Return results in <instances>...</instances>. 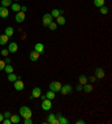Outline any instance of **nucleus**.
<instances>
[{
    "mask_svg": "<svg viewBox=\"0 0 112 124\" xmlns=\"http://www.w3.org/2000/svg\"><path fill=\"white\" fill-rule=\"evenodd\" d=\"M19 114H20V116H23L24 118H30L33 115L32 110H30L28 106H25V105L19 108Z\"/></svg>",
    "mask_w": 112,
    "mask_h": 124,
    "instance_id": "1",
    "label": "nucleus"
},
{
    "mask_svg": "<svg viewBox=\"0 0 112 124\" xmlns=\"http://www.w3.org/2000/svg\"><path fill=\"white\" fill-rule=\"evenodd\" d=\"M56 117L58 118L60 124H69V120H67V118H65L64 116H62V114H60V113H58L57 115H56Z\"/></svg>",
    "mask_w": 112,
    "mask_h": 124,
    "instance_id": "14",
    "label": "nucleus"
},
{
    "mask_svg": "<svg viewBox=\"0 0 112 124\" xmlns=\"http://www.w3.org/2000/svg\"><path fill=\"white\" fill-rule=\"evenodd\" d=\"M52 124H60V122H58V118H57V117L55 118L54 121H53V122H52Z\"/></svg>",
    "mask_w": 112,
    "mask_h": 124,
    "instance_id": "40",
    "label": "nucleus"
},
{
    "mask_svg": "<svg viewBox=\"0 0 112 124\" xmlns=\"http://www.w3.org/2000/svg\"><path fill=\"white\" fill-rule=\"evenodd\" d=\"M55 118H56V115H55V114H49L48 115V117H47V121H46V123H49V124H52V122L54 121Z\"/></svg>",
    "mask_w": 112,
    "mask_h": 124,
    "instance_id": "27",
    "label": "nucleus"
},
{
    "mask_svg": "<svg viewBox=\"0 0 112 124\" xmlns=\"http://www.w3.org/2000/svg\"><path fill=\"white\" fill-rule=\"evenodd\" d=\"M1 5L2 7H8L12 5V0H1Z\"/></svg>",
    "mask_w": 112,
    "mask_h": 124,
    "instance_id": "26",
    "label": "nucleus"
},
{
    "mask_svg": "<svg viewBox=\"0 0 112 124\" xmlns=\"http://www.w3.org/2000/svg\"><path fill=\"white\" fill-rule=\"evenodd\" d=\"M14 87L16 91H23L24 87H25V84H24L23 81H15L14 82Z\"/></svg>",
    "mask_w": 112,
    "mask_h": 124,
    "instance_id": "6",
    "label": "nucleus"
},
{
    "mask_svg": "<svg viewBox=\"0 0 112 124\" xmlns=\"http://www.w3.org/2000/svg\"><path fill=\"white\" fill-rule=\"evenodd\" d=\"M5 63H7V64H9V63H10V58H8V57H7V58H6V61H5Z\"/></svg>",
    "mask_w": 112,
    "mask_h": 124,
    "instance_id": "42",
    "label": "nucleus"
},
{
    "mask_svg": "<svg viewBox=\"0 0 112 124\" xmlns=\"http://www.w3.org/2000/svg\"><path fill=\"white\" fill-rule=\"evenodd\" d=\"M9 118H10L11 123H19L20 122V116H18V115H11Z\"/></svg>",
    "mask_w": 112,
    "mask_h": 124,
    "instance_id": "21",
    "label": "nucleus"
},
{
    "mask_svg": "<svg viewBox=\"0 0 112 124\" xmlns=\"http://www.w3.org/2000/svg\"><path fill=\"white\" fill-rule=\"evenodd\" d=\"M34 50H36L37 53H39V54H43L44 50H45V47H44V45L42 43H37L36 45H35V49Z\"/></svg>",
    "mask_w": 112,
    "mask_h": 124,
    "instance_id": "12",
    "label": "nucleus"
},
{
    "mask_svg": "<svg viewBox=\"0 0 112 124\" xmlns=\"http://www.w3.org/2000/svg\"><path fill=\"white\" fill-rule=\"evenodd\" d=\"M60 87H62V85H60V83L57 81L52 82V83L49 84V90L53 91V92H60Z\"/></svg>",
    "mask_w": 112,
    "mask_h": 124,
    "instance_id": "3",
    "label": "nucleus"
},
{
    "mask_svg": "<svg viewBox=\"0 0 112 124\" xmlns=\"http://www.w3.org/2000/svg\"><path fill=\"white\" fill-rule=\"evenodd\" d=\"M8 81H10V82L17 81V76L15 75V74H12V73H10V74L8 75Z\"/></svg>",
    "mask_w": 112,
    "mask_h": 124,
    "instance_id": "29",
    "label": "nucleus"
},
{
    "mask_svg": "<svg viewBox=\"0 0 112 124\" xmlns=\"http://www.w3.org/2000/svg\"><path fill=\"white\" fill-rule=\"evenodd\" d=\"M9 16V11L7 7H0V17L1 18H7Z\"/></svg>",
    "mask_w": 112,
    "mask_h": 124,
    "instance_id": "11",
    "label": "nucleus"
},
{
    "mask_svg": "<svg viewBox=\"0 0 112 124\" xmlns=\"http://www.w3.org/2000/svg\"><path fill=\"white\" fill-rule=\"evenodd\" d=\"M8 53H9L8 49H2V50H1V55L5 56V57H7V56H8Z\"/></svg>",
    "mask_w": 112,
    "mask_h": 124,
    "instance_id": "33",
    "label": "nucleus"
},
{
    "mask_svg": "<svg viewBox=\"0 0 112 124\" xmlns=\"http://www.w3.org/2000/svg\"><path fill=\"white\" fill-rule=\"evenodd\" d=\"M32 95L34 96V98H38L42 95V90L39 87H34V90L32 91Z\"/></svg>",
    "mask_w": 112,
    "mask_h": 124,
    "instance_id": "10",
    "label": "nucleus"
},
{
    "mask_svg": "<svg viewBox=\"0 0 112 124\" xmlns=\"http://www.w3.org/2000/svg\"><path fill=\"white\" fill-rule=\"evenodd\" d=\"M49 28V30H56V29H57V23H51L48 25V26H47Z\"/></svg>",
    "mask_w": 112,
    "mask_h": 124,
    "instance_id": "28",
    "label": "nucleus"
},
{
    "mask_svg": "<svg viewBox=\"0 0 112 124\" xmlns=\"http://www.w3.org/2000/svg\"><path fill=\"white\" fill-rule=\"evenodd\" d=\"M76 91H78V92H81V91H83V85L78 84V86H76Z\"/></svg>",
    "mask_w": 112,
    "mask_h": 124,
    "instance_id": "35",
    "label": "nucleus"
},
{
    "mask_svg": "<svg viewBox=\"0 0 112 124\" xmlns=\"http://www.w3.org/2000/svg\"><path fill=\"white\" fill-rule=\"evenodd\" d=\"M5 72L6 73H8V74H10V73H12L14 72V67L11 66V65H10V64H7L6 66H5Z\"/></svg>",
    "mask_w": 112,
    "mask_h": 124,
    "instance_id": "24",
    "label": "nucleus"
},
{
    "mask_svg": "<svg viewBox=\"0 0 112 124\" xmlns=\"http://www.w3.org/2000/svg\"><path fill=\"white\" fill-rule=\"evenodd\" d=\"M42 108L44 111H49L52 108V100H48V98H45L42 101Z\"/></svg>",
    "mask_w": 112,
    "mask_h": 124,
    "instance_id": "2",
    "label": "nucleus"
},
{
    "mask_svg": "<svg viewBox=\"0 0 112 124\" xmlns=\"http://www.w3.org/2000/svg\"><path fill=\"white\" fill-rule=\"evenodd\" d=\"M8 50L10 53H16L18 50V45L17 43H10L8 46Z\"/></svg>",
    "mask_w": 112,
    "mask_h": 124,
    "instance_id": "13",
    "label": "nucleus"
},
{
    "mask_svg": "<svg viewBox=\"0 0 112 124\" xmlns=\"http://www.w3.org/2000/svg\"><path fill=\"white\" fill-rule=\"evenodd\" d=\"M2 123L3 124H12L11 123V121H10V118H8V117H5L2 120Z\"/></svg>",
    "mask_w": 112,
    "mask_h": 124,
    "instance_id": "31",
    "label": "nucleus"
},
{
    "mask_svg": "<svg viewBox=\"0 0 112 124\" xmlns=\"http://www.w3.org/2000/svg\"><path fill=\"white\" fill-rule=\"evenodd\" d=\"M64 12V10H62V9H54V10H53L52 11V14H51V16H52L53 18H57L58 16H60V15H62Z\"/></svg>",
    "mask_w": 112,
    "mask_h": 124,
    "instance_id": "15",
    "label": "nucleus"
},
{
    "mask_svg": "<svg viewBox=\"0 0 112 124\" xmlns=\"http://www.w3.org/2000/svg\"><path fill=\"white\" fill-rule=\"evenodd\" d=\"M56 21H57V25H60V26H63V25H65L66 20H65V18L62 16V15H60L57 18H56Z\"/></svg>",
    "mask_w": 112,
    "mask_h": 124,
    "instance_id": "19",
    "label": "nucleus"
},
{
    "mask_svg": "<svg viewBox=\"0 0 112 124\" xmlns=\"http://www.w3.org/2000/svg\"><path fill=\"white\" fill-rule=\"evenodd\" d=\"M75 123H76V124H84V123H85V121H83V120H78Z\"/></svg>",
    "mask_w": 112,
    "mask_h": 124,
    "instance_id": "38",
    "label": "nucleus"
},
{
    "mask_svg": "<svg viewBox=\"0 0 112 124\" xmlns=\"http://www.w3.org/2000/svg\"><path fill=\"white\" fill-rule=\"evenodd\" d=\"M86 83H87V77L85 75H80V77H78V84L85 85Z\"/></svg>",
    "mask_w": 112,
    "mask_h": 124,
    "instance_id": "18",
    "label": "nucleus"
},
{
    "mask_svg": "<svg viewBox=\"0 0 112 124\" xmlns=\"http://www.w3.org/2000/svg\"><path fill=\"white\" fill-rule=\"evenodd\" d=\"M5 66H6V63H5V61H0V70H2V69L5 68Z\"/></svg>",
    "mask_w": 112,
    "mask_h": 124,
    "instance_id": "34",
    "label": "nucleus"
},
{
    "mask_svg": "<svg viewBox=\"0 0 112 124\" xmlns=\"http://www.w3.org/2000/svg\"><path fill=\"white\" fill-rule=\"evenodd\" d=\"M3 116H5V117H10V116H11V113L9 112V111H6V112H5V114H3Z\"/></svg>",
    "mask_w": 112,
    "mask_h": 124,
    "instance_id": "36",
    "label": "nucleus"
},
{
    "mask_svg": "<svg viewBox=\"0 0 112 124\" xmlns=\"http://www.w3.org/2000/svg\"><path fill=\"white\" fill-rule=\"evenodd\" d=\"M93 90H94V88H93V86H92V85H90V84L86 83L85 85H83V91L85 93H91Z\"/></svg>",
    "mask_w": 112,
    "mask_h": 124,
    "instance_id": "17",
    "label": "nucleus"
},
{
    "mask_svg": "<svg viewBox=\"0 0 112 124\" xmlns=\"http://www.w3.org/2000/svg\"><path fill=\"white\" fill-rule=\"evenodd\" d=\"M24 123L25 124H33V120L30 118H24Z\"/></svg>",
    "mask_w": 112,
    "mask_h": 124,
    "instance_id": "32",
    "label": "nucleus"
},
{
    "mask_svg": "<svg viewBox=\"0 0 112 124\" xmlns=\"http://www.w3.org/2000/svg\"><path fill=\"white\" fill-rule=\"evenodd\" d=\"M104 75H105V73H104L103 68H101V67H98V68L95 69V77L101 79V78H103Z\"/></svg>",
    "mask_w": 112,
    "mask_h": 124,
    "instance_id": "7",
    "label": "nucleus"
},
{
    "mask_svg": "<svg viewBox=\"0 0 112 124\" xmlns=\"http://www.w3.org/2000/svg\"><path fill=\"white\" fill-rule=\"evenodd\" d=\"M5 118V116H3V114H0V122H2V120Z\"/></svg>",
    "mask_w": 112,
    "mask_h": 124,
    "instance_id": "41",
    "label": "nucleus"
},
{
    "mask_svg": "<svg viewBox=\"0 0 112 124\" xmlns=\"http://www.w3.org/2000/svg\"><path fill=\"white\" fill-rule=\"evenodd\" d=\"M26 10H27V7L26 6H23L21 8H20V11H23V12H26Z\"/></svg>",
    "mask_w": 112,
    "mask_h": 124,
    "instance_id": "39",
    "label": "nucleus"
},
{
    "mask_svg": "<svg viewBox=\"0 0 112 124\" xmlns=\"http://www.w3.org/2000/svg\"><path fill=\"white\" fill-rule=\"evenodd\" d=\"M73 88L71 85H69V84H66V85H63V86L60 87V94H63V95H66V94H69V93H72Z\"/></svg>",
    "mask_w": 112,
    "mask_h": 124,
    "instance_id": "4",
    "label": "nucleus"
},
{
    "mask_svg": "<svg viewBox=\"0 0 112 124\" xmlns=\"http://www.w3.org/2000/svg\"><path fill=\"white\" fill-rule=\"evenodd\" d=\"M52 21H53V17L51 16V14H45L43 16V25L44 26L47 27Z\"/></svg>",
    "mask_w": 112,
    "mask_h": 124,
    "instance_id": "5",
    "label": "nucleus"
},
{
    "mask_svg": "<svg viewBox=\"0 0 112 124\" xmlns=\"http://www.w3.org/2000/svg\"><path fill=\"white\" fill-rule=\"evenodd\" d=\"M100 12H101L102 15H106L108 12H109V9L106 8V7L102 6V7H100Z\"/></svg>",
    "mask_w": 112,
    "mask_h": 124,
    "instance_id": "30",
    "label": "nucleus"
},
{
    "mask_svg": "<svg viewBox=\"0 0 112 124\" xmlns=\"http://www.w3.org/2000/svg\"><path fill=\"white\" fill-rule=\"evenodd\" d=\"M14 31H15V30H14V28H12V27H7L6 30H5V35H7V36L10 38L12 35H14Z\"/></svg>",
    "mask_w": 112,
    "mask_h": 124,
    "instance_id": "20",
    "label": "nucleus"
},
{
    "mask_svg": "<svg viewBox=\"0 0 112 124\" xmlns=\"http://www.w3.org/2000/svg\"><path fill=\"white\" fill-rule=\"evenodd\" d=\"M39 53H37L36 50H33L30 54H29V59L32 62H37L38 61V58H39Z\"/></svg>",
    "mask_w": 112,
    "mask_h": 124,
    "instance_id": "9",
    "label": "nucleus"
},
{
    "mask_svg": "<svg viewBox=\"0 0 112 124\" xmlns=\"http://www.w3.org/2000/svg\"><path fill=\"white\" fill-rule=\"evenodd\" d=\"M25 18H26V16H25V12H23V11H18L17 15H16V21L17 23L25 21Z\"/></svg>",
    "mask_w": 112,
    "mask_h": 124,
    "instance_id": "8",
    "label": "nucleus"
},
{
    "mask_svg": "<svg viewBox=\"0 0 112 124\" xmlns=\"http://www.w3.org/2000/svg\"><path fill=\"white\" fill-rule=\"evenodd\" d=\"M104 2H105L104 0H94V1H93L94 6L95 7H99V8H100V7H102V6H104Z\"/></svg>",
    "mask_w": 112,
    "mask_h": 124,
    "instance_id": "23",
    "label": "nucleus"
},
{
    "mask_svg": "<svg viewBox=\"0 0 112 124\" xmlns=\"http://www.w3.org/2000/svg\"><path fill=\"white\" fill-rule=\"evenodd\" d=\"M20 8H21V6H20V5H18L17 2H16V3H12V5H11V9L14 10L15 12L20 11Z\"/></svg>",
    "mask_w": 112,
    "mask_h": 124,
    "instance_id": "25",
    "label": "nucleus"
},
{
    "mask_svg": "<svg viewBox=\"0 0 112 124\" xmlns=\"http://www.w3.org/2000/svg\"><path fill=\"white\" fill-rule=\"evenodd\" d=\"M15 1H19V0H15Z\"/></svg>",
    "mask_w": 112,
    "mask_h": 124,
    "instance_id": "43",
    "label": "nucleus"
},
{
    "mask_svg": "<svg viewBox=\"0 0 112 124\" xmlns=\"http://www.w3.org/2000/svg\"><path fill=\"white\" fill-rule=\"evenodd\" d=\"M89 81L91 82V83H94V82H96V77H95V76H91V77L89 78Z\"/></svg>",
    "mask_w": 112,
    "mask_h": 124,
    "instance_id": "37",
    "label": "nucleus"
},
{
    "mask_svg": "<svg viewBox=\"0 0 112 124\" xmlns=\"http://www.w3.org/2000/svg\"><path fill=\"white\" fill-rule=\"evenodd\" d=\"M9 40V37L7 35H0V45H6L7 41Z\"/></svg>",
    "mask_w": 112,
    "mask_h": 124,
    "instance_id": "16",
    "label": "nucleus"
},
{
    "mask_svg": "<svg viewBox=\"0 0 112 124\" xmlns=\"http://www.w3.org/2000/svg\"><path fill=\"white\" fill-rule=\"evenodd\" d=\"M46 98H48V100H54L55 98V92H53V91H51L49 90L48 92L46 93Z\"/></svg>",
    "mask_w": 112,
    "mask_h": 124,
    "instance_id": "22",
    "label": "nucleus"
}]
</instances>
